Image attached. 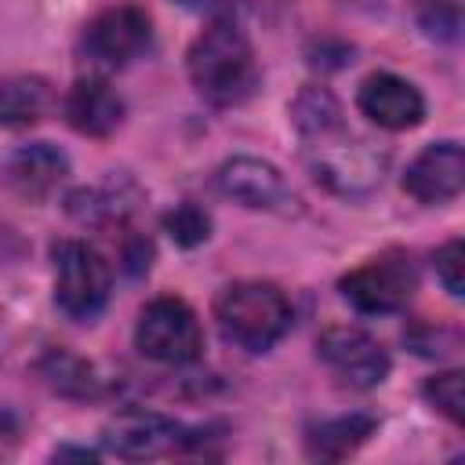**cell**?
<instances>
[{
  "mask_svg": "<svg viewBox=\"0 0 465 465\" xmlns=\"http://www.w3.org/2000/svg\"><path fill=\"white\" fill-rule=\"evenodd\" d=\"M185 65L196 94L211 105H240L258 87V62H254L251 40L232 22L207 25L193 40Z\"/></svg>",
  "mask_w": 465,
  "mask_h": 465,
  "instance_id": "obj_1",
  "label": "cell"
},
{
  "mask_svg": "<svg viewBox=\"0 0 465 465\" xmlns=\"http://www.w3.org/2000/svg\"><path fill=\"white\" fill-rule=\"evenodd\" d=\"M214 320L225 341L247 349V352H265L272 349L287 327H291V305L280 287L262 283V280H236L218 291L214 298Z\"/></svg>",
  "mask_w": 465,
  "mask_h": 465,
  "instance_id": "obj_2",
  "label": "cell"
},
{
  "mask_svg": "<svg viewBox=\"0 0 465 465\" xmlns=\"http://www.w3.org/2000/svg\"><path fill=\"white\" fill-rule=\"evenodd\" d=\"M305 163H309V174L323 189H331L338 196H367L381 185L389 153L363 138H352L338 124L331 131L305 138Z\"/></svg>",
  "mask_w": 465,
  "mask_h": 465,
  "instance_id": "obj_3",
  "label": "cell"
},
{
  "mask_svg": "<svg viewBox=\"0 0 465 465\" xmlns=\"http://www.w3.org/2000/svg\"><path fill=\"white\" fill-rule=\"evenodd\" d=\"M109 287H113L109 265L91 243L84 240L54 243V305L69 320L91 323L105 309Z\"/></svg>",
  "mask_w": 465,
  "mask_h": 465,
  "instance_id": "obj_4",
  "label": "cell"
},
{
  "mask_svg": "<svg viewBox=\"0 0 465 465\" xmlns=\"http://www.w3.org/2000/svg\"><path fill=\"white\" fill-rule=\"evenodd\" d=\"M134 345L145 360L182 367L193 363L203 349V331L196 312L182 298H153L134 323Z\"/></svg>",
  "mask_w": 465,
  "mask_h": 465,
  "instance_id": "obj_5",
  "label": "cell"
},
{
  "mask_svg": "<svg viewBox=\"0 0 465 465\" xmlns=\"http://www.w3.org/2000/svg\"><path fill=\"white\" fill-rule=\"evenodd\" d=\"M149 44H153V22L134 4H116V7L98 11L80 33L84 62L105 73L131 65L134 58L149 51Z\"/></svg>",
  "mask_w": 465,
  "mask_h": 465,
  "instance_id": "obj_6",
  "label": "cell"
},
{
  "mask_svg": "<svg viewBox=\"0 0 465 465\" xmlns=\"http://www.w3.org/2000/svg\"><path fill=\"white\" fill-rule=\"evenodd\" d=\"M414 291H418V269L403 251H385L367 265L352 269L349 276H341V298L367 316L400 312L414 298Z\"/></svg>",
  "mask_w": 465,
  "mask_h": 465,
  "instance_id": "obj_7",
  "label": "cell"
},
{
  "mask_svg": "<svg viewBox=\"0 0 465 465\" xmlns=\"http://www.w3.org/2000/svg\"><path fill=\"white\" fill-rule=\"evenodd\" d=\"M316 349H320V360L352 389H374L389 374L385 345L374 334H367L363 327H349V323L327 327L320 334Z\"/></svg>",
  "mask_w": 465,
  "mask_h": 465,
  "instance_id": "obj_8",
  "label": "cell"
},
{
  "mask_svg": "<svg viewBox=\"0 0 465 465\" xmlns=\"http://www.w3.org/2000/svg\"><path fill=\"white\" fill-rule=\"evenodd\" d=\"M185 440V429L160 414V411H120L116 418L105 421L102 429V447L124 461H145V458H163L171 450H178Z\"/></svg>",
  "mask_w": 465,
  "mask_h": 465,
  "instance_id": "obj_9",
  "label": "cell"
},
{
  "mask_svg": "<svg viewBox=\"0 0 465 465\" xmlns=\"http://www.w3.org/2000/svg\"><path fill=\"white\" fill-rule=\"evenodd\" d=\"M218 189L251 211H283L294 203V193L287 189L283 174L258 160V156H232L218 167Z\"/></svg>",
  "mask_w": 465,
  "mask_h": 465,
  "instance_id": "obj_10",
  "label": "cell"
},
{
  "mask_svg": "<svg viewBox=\"0 0 465 465\" xmlns=\"http://www.w3.org/2000/svg\"><path fill=\"white\" fill-rule=\"evenodd\" d=\"M356 105L371 124L385 131H407L425 116L421 91L396 73H371L356 91Z\"/></svg>",
  "mask_w": 465,
  "mask_h": 465,
  "instance_id": "obj_11",
  "label": "cell"
},
{
  "mask_svg": "<svg viewBox=\"0 0 465 465\" xmlns=\"http://www.w3.org/2000/svg\"><path fill=\"white\" fill-rule=\"evenodd\" d=\"M461 185H465V153L458 142L425 145L403 174V189L418 203H447L461 193Z\"/></svg>",
  "mask_w": 465,
  "mask_h": 465,
  "instance_id": "obj_12",
  "label": "cell"
},
{
  "mask_svg": "<svg viewBox=\"0 0 465 465\" xmlns=\"http://www.w3.org/2000/svg\"><path fill=\"white\" fill-rule=\"evenodd\" d=\"M62 113L69 120L73 131L87 134V138H105L120 127L124 120V98L116 94V87L102 76H80L65 102H62Z\"/></svg>",
  "mask_w": 465,
  "mask_h": 465,
  "instance_id": "obj_13",
  "label": "cell"
},
{
  "mask_svg": "<svg viewBox=\"0 0 465 465\" xmlns=\"http://www.w3.org/2000/svg\"><path fill=\"white\" fill-rule=\"evenodd\" d=\"M69 174V160L62 149H54L51 142H29L18 145L7 160H4V182L25 196V200H44L47 193L58 189V182Z\"/></svg>",
  "mask_w": 465,
  "mask_h": 465,
  "instance_id": "obj_14",
  "label": "cell"
},
{
  "mask_svg": "<svg viewBox=\"0 0 465 465\" xmlns=\"http://www.w3.org/2000/svg\"><path fill=\"white\" fill-rule=\"evenodd\" d=\"M378 418L374 414H338V418H323L316 425H309L305 432V447L312 458H349L360 443H367V436L374 432Z\"/></svg>",
  "mask_w": 465,
  "mask_h": 465,
  "instance_id": "obj_15",
  "label": "cell"
},
{
  "mask_svg": "<svg viewBox=\"0 0 465 465\" xmlns=\"http://www.w3.org/2000/svg\"><path fill=\"white\" fill-rule=\"evenodd\" d=\"M54 105V91L40 76H11L0 84V127H29Z\"/></svg>",
  "mask_w": 465,
  "mask_h": 465,
  "instance_id": "obj_16",
  "label": "cell"
},
{
  "mask_svg": "<svg viewBox=\"0 0 465 465\" xmlns=\"http://www.w3.org/2000/svg\"><path fill=\"white\" fill-rule=\"evenodd\" d=\"M291 120H294V127L302 131V138H309V134H320V131L338 127V124H341V109H338V102H334L331 91H323V87H305V91L294 98V105H291Z\"/></svg>",
  "mask_w": 465,
  "mask_h": 465,
  "instance_id": "obj_17",
  "label": "cell"
},
{
  "mask_svg": "<svg viewBox=\"0 0 465 465\" xmlns=\"http://www.w3.org/2000/svg\"><path fill=\"white\" fill-rule=\"evenodd\" d=\"M44 378L51 389H58L62 396H94V374L84 360L69 356V352H51L44 360Z\"/></svg>",
  "mask_w": 465,
  "mask_h": 465,
  "instance_id": "obj_18",
  "label": "cell"
},
{
  "mask_svg": "<svg viewBox=\"0 0 465 465\" xmlns=\"http://www.w3.org/2000/svg\"><path fill=\"white\" fill-rule=\"evenodd\" d=\"M425 400L443 414L450 418L454 425H461V407H465V374L461 371H443V374H432L425 381Z\"/></svg>",
  "mask_w": 465,
  "mask_h": 465,
  "instance_id": "obj_19",
  "label": "cell"
},
{
  "mask_svg": "<svg viewBox=\"0 0 465 465\" xmlns=\"http://www.w3.org/2000/svg\"><path fill=\"white\" fill-rule=\"evenodd\" d=\"M414 18L432 40H454L461 29L458 0H414Z\"/></svg>",
  "mask_w": 465,
  "mask_h": 465,
  "instance_id": "obj_20",
  "label": "cell"
},
{
  "mask_svg": "<svg viewBox=\"0 0 465 465\" xmlns=\"http://www.w3.org/2000/svg\"><path fill=\"white\" fill-rule=\"evenodd\" d=\"M163 229H167V236H171L174 243H182V247H196V243L207 240V232H211V218H207V211L196 207V203H178L174 211L163 214Z\"/></svg>",
  "mask_w": 465,
  "mask_h": 465,
  "instance_id": "obj_21",
  "label": "cell"
},
{
  "mask_svg": "<svg viewBox=\"0 0 465 465\" xmlns=\"http://www.w3.org/2000/svg\"><path fill=\"white\" fill-rule=\"evenodd\" d=\"M465 258V251H461V240H450V243H443L440 251H436V276H440V283L447 287V294L450 298H461V291H465V280H461V262Z\"/></svg>",
  "mask_w": 465,
  "mask_h": 465,
  "instance_id": "obj_22",
  "label": "cell"
}]
</instances>
